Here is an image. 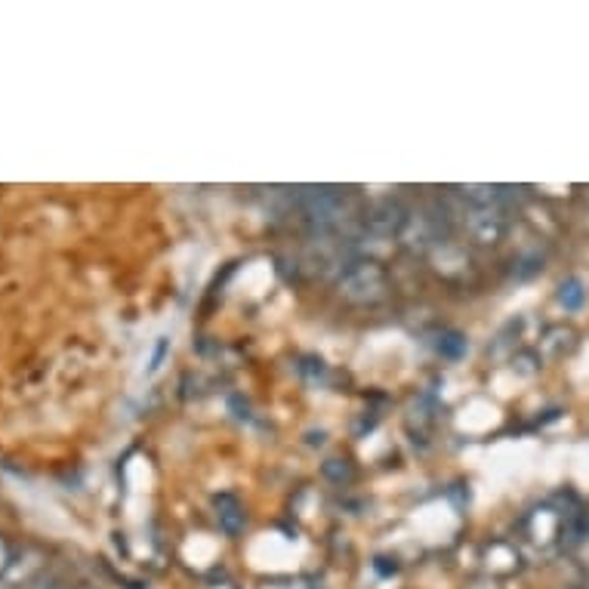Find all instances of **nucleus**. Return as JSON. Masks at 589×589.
<instances>
[{
  "instance_id": "nucleus-1",
  "label": "nucleus",
  "mask_w": 589,
  "mask_h": 589,
  "mask_svg": "<svg viewBox=\"0 0 589 589\" xmlns=\"http://www.w3.org/2000/svg\"><path fill=\"white\" fill-rule=\"evenodd\" d=\"M299 204H303V217L309 222L312 232L349 238V234H342V226H349L356 219V201L346 192H340V188H303Z\"/></svg>"
},
{
  "instance_id": "nucleus-4",
  "label": "nucleus",
  "mask_w": 589,
  "mask_h": 589,
  "mask_svg": "<svg viewBox=\"0 0 589 589\" xmlns=\"http://www.w3.org/2000/svg\"><path fill=\"white\" fill-rule=\"evenodd\" d=\"M404 214L402 207L395 201H383L373 207L368 219H364V232L377 234V238H392V234H402L404 226Z\"/></svg>"
},
{
  "instance_id": "nucleus-2",
  "label": "nucleus",
  "mask_w": 589,
  "mask_h": 589,
  "mask_svg": "<svg viewBox=\"0 0 589 589\" xmlns=\"http://www.w3.org/2000/svg\"><path fill=\"white\" fill-rule=\"evenodd\" d=\"M337 291L346 303H356V306L380 303L389 291L386 269L373 260H356L342 269V275L337 279Z\"/></svg>"
},
{
  "instance_id": "nucleus-5",
  "label": "nucleus",
  "mask_w": 589,
  "mask_h": 589,
  "mask_svg": "<svg viewBox=\"0 0 589 589\" xmlns=\"http://www.w3.org/2000/svg\"><path fill=\"white\" fill-rule=\"evenodd\" d=\"M463 222H466V229H469V234H472L476 241H481V244H491V241H497V238L503 234V229H506L503 217H500L497 210H491V207H476L472 214H466Z\"/></svg>"
},
{
  "instance_id": "nucleus-6",
  "label": "nucleus",
  "mask_w": 589,
  "mask_h": 589,
  "mask_svg": "<svg viewBox=\"0 0 589 589\" xmlns=\"http://www.w3.org/2000/svg\"><path fill=\"white\" fill-rule=\"evenodd\" d=\"M217 522L226 534H238L244 527V510L238 503V497L222 494L217 497Z\"/></svg>"
},
{
  "instance_id": "nucleus-7",
  "label": "nucleus",
  "mask_w": 589,
  "mask_h": 589,
  "mask_svg": "<svg viewBox=\"0 0 589 589\" xmlns=\"http://www.w3.org/2000/svg\"><path fill=\"white\" fill-rule=\"evenodd\" d=\"M463 349H466V340L460 337V334H445L441 342H438V352L448 358H460L463 356Z\"/></svg>"
},
{
  "instance_id": "nucleus-9",
  "label": "nucleus",
  "mask_w": 589,
  "mask_h": 589,
  "mask_svg": "<svg viewBox=\"0 0 589 589\" xmlns=\"http://www.w3.org/2000/svg\"><path fill=\"white\" fill-rule=\"evenodd\" d=\"M7 565H10V556H7V546L0 543V574L7 571Z\"/></svg>"
},
{
  "instance_id": "nucleus-8",
  "label": "nucleus",
  "mask_w": 589,
  "mask_h": 589,
  "mask_svg": "<svg viewBox=\"0 0 589 589\" xmlns=\"http://www.w3.org/2000/svg\"><path fill=\"white\" fill-rule=\"evenodd\" d=\"M561 303H568V306H580V287H577V284L561 287Z\"/></svg>"
},
{
  "instance_id": "nucleus-3",
  "label": "nucleus",
  "mask_w": 589,
  "mask_h": 589,
  "mask_svg": "<svg viewBox=\"0 0 589 589\" xmlns=\"http://www.w3.org/2000/svg\"><path fill=\"white\" fill-rule=\"evenodd\" d=\"M441 241V217L433 210H411L404 217L402 244L411 250H433Z\"/></svg>"
},
{
  "instance_id": "nucleus-10",
  "label": "nucleus",
  "mask_w": 589,
  "mask_h": 589,
  "mask_svg": "<svg viewBox=\"0 0 589 589\" xmlns=\"http://www.w3.org/2000/svg\"><path fill=\"white\" fill-rule=\"evenodd\" d=\"M44 589H56V583H50V587H44Z\"/></svg>"
}]
</instances>
